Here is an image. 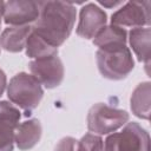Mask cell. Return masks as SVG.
I'll return each mask as SVG.
<instances>
[{
    "instance_id": "6da1fadb",
    "label": "cell",
    "mask_w": 151,
    "mask_h": 151,
    "mask_svg": "<svg viewBox=\"0 0 151 151\" xmlns=\"http://www.w3.org/2000/svg\"><path fill=\"white\" fill-rule=\"evenodd\" d=\"M40 13L32 31L54 47L70 37L77 17L73 4L64 1H39Z\"/></svg>"
},
{
    "instance_id": "7a4b0ae2",
    "label": "cell",
    "mask_w": 151,
    "mask_h": 151,
    "mask_svg": "<svg viewBox=\"0 0 151 151\" xmlns=\"http://www.w3.org/2000/svg\"><path fill=\"white\" fill-rule=\"evenodd\" d=\"M100 74L110 80L126 78L134 67L132 53L126 44H112L99 47L96 53Z\"/></svg>"
},
{
    "instance_id": "3957f363",
    "label": "cell",
    "mask_w": 151,
    "mask_h": 151,
    "mask_svg": "<svg viewBox=\"0 0 151 151\" xmlns=\"http://www.w3.org/2000/svg\"><path fill=\"white\" fill-rule=\"evenodd\" d=\"M7 97L11 103L15 104L26 112L28 116L44 97V90L41 84L26 72L15 74L7 85Z\"/></svg>"
},
{
    "instance_id": "277c9868",
    "label": "cell",
    "mask_w": 151,
    "mask_h": 151,
    "mask_svg": "<svg viewBox=\"0 0 151 151\" xmlns=\"http://www.w3.org/2000/svg\"><path fill=\"white\" fill-rule=\"evenodd\" d=\"M104 151H151L149 132L136 122L126 123L120 132L106 137Z\"/></svg>"
},
{
    "instance_id": "5b68a950",
    "label": "cell",
    "mask_w": 151,
    "mask_h": 151,
    "mask_svg": "<svg viewBox=\"0 0 151 151\" xmlns=\"http://www.w3.org/2000/svg\"><path fill=\"white\" fill-rule=\"evenodd\" d=\"M125 110L109 106L104 103L94 104L87 113V129L91 133L103 136L116 132L129 122Z\"/></svg>"
},
{
    "instance_id": "8992f818",
    "label": "cell",
    "mask_w": 151,
    "mask_h": 151,
    "mask_svg": "<svg viewBox=\"0 0 151 151\" xmlns=\"http://www.w3.org/2000/svg\"><path fill=\"white\" fill-rule=\"evenodd\" d=\"M150 22V1H129L111 15V25L122 28L149 27Z\"/></svg>"
},
{
    "instance_id": "52a82bcc",
    "label": "cell",
    "mask_w": 151,
    "mask_h": 151,
    "mask_svg": "<svg viewBox=\"0 0 151 151\" xmlns=\"http://www.w3.org/2000/svg\"><path fill=\"white\" fill-rule=\"evenodd\" d=\"M31 74L46 88L59 86L64 79V64L58 55L34 59L28 64Z\"/></svg>"
},
{
    "instance_id": "ba28073f",
    "label": "cell",
    "mask_w": 151,
    "mask_h": 151,
    "mask_svg": "<svg viewBox=\"0 0 151 151\" xmlns=\"http://www.w3.org/2000/svg\"><path fill=\"white\" fill-rule=\"evenodd\" d=\"M40 13L39 1L11 0L4 4L2 19L11 26H26L35 22Z\"/></svg>"
},
{
    "instance_id": "9c48e42d",
    "label": "cell",
    "mask_w": 151,
    "mask_h": 151,
    "mask_svg": "<svg viewBox=\"0 0 151 151\" xmlns=\"http://www.w3.org/2000/svg\"><path fill=\"white\" fill-rule=\"evenodd\" d=\"M107 15L98 5L90 2L81 7L77 26V35L84 39H93L106 26Z\"/></svg>"
},
{
    "instance_id": "30bf717a",
    "label": "cell",
    "mask_w": 151,
    "mask_h": 151,
    "mask_svg": "<svg viewBox=\"0 0 151 151\" xmlns=\"http://www.w3.org/2000/svg\"><path fill=\"white\" fill-rule=\"evenodd\" d=\"M20 111L6 100L0 101V151H13Z\"/></svg>"
},
{
    "instance_id": "8fae6325",
    "label": "cell",
    "mask_w": 151,
    "mask_h": 151,
    "mask_svg": "<svg viewBox=\"0 0 151 151\" xmlns=\"http://www.w3.org/2000/svg\"><path fill=\"white\" fill-rule=\"evenodd\" d=\"M42 134V126L38 119H28L19 124L15 131L14 143L19 150L26 151L34 147Z\"/></svg>"
},
{
    "instance_id": "7c38bea8",
    "label": "cell",
    "mask_w": 151,
    "mask_h": 151,
    "mask_svg": "<svg viewBox=\"0 0 151 151\" xmlns=\"http://www.w3.org/2000/svg\"><path fill=\"white\" fill-rule=\"evenodd\" d=\"M31 32V25L6 27L0 34V47L12 53L21 52L26 46V41Z\"/></svg>"
},
{
    "instance_id": "4fadbf2b",
    "label": "cell",
    "mask_w": 151,
    "mask_h": 151,
    "mask_svg": "<svg viewBox=\"0 0 151 151\" xmlns=\"http://www.w3.org/2000/svg\"><path fill=\"white\" fill-rule=\"evenodd\" d=\"M129 42L134 52L138 61L150 65V47H151V28L137 27L129 32Z\"/></svg>"
},
{
    "instance_id": "5bb4252c",
    "label": "cell",
    "mask_w": 151,
    "mask_h": 151,
    "mask_svg": "<svg viewBox=\"0 0 151 151\" xmlns=\"http://www.w3.org/2000/svg\"><path fill=\"white\" fill-rule=\"evenodd\" d=\"M150 97H151L150 81H143L138 84L137 87L133 90L130 98V106L132 113L136 117L145 120L150 119V113H151Z\"/></svg>"
},
{
    "instance_id": "9a60e30c",
    "label": "cell",
    "mask_w": 151,
    "mask_h": 151,
    "mask_svg": "<svg viewBox=\"0 0 151 151\" xmlns=\"http://www.w3.org/2000/svg\"><path fill=\"white\" fill-rule=\"evenodd\" d=\"M25 48H26V55L32 59H41L46 57L58 55V48L50 45L46 40L40 38L33 31L27 38Z\"/></svg>"
},
{
    "instance_id": "2e32d148",
    "label": "cell",
    "mask_w": 151,
    "mask_h": 151,
    "mask_svg": "<svg viewBox=\"0 0 151 151\" xmlns=\"http://www.w3.org/2000/svg\"><path fill=\"white\" fill-rule=\"evenodd\" d=\"M127 41V33L124 28L114 26V25H106L101 31L93 38V45L99 47L112 45V44H126Z\"/></svg>"
},
{
    "instance_id": "e0dca14e",
    "label": "cell",
    "mask_w": 151,
    "mask_h": 151,
    "mask_svg": "<svg viewBox=\"0 0 151 151\" xmlns=\"http://www.w3.org/2000/svg\"><path fill=\"white\" fill-rule=\"evenodd\" d=\"M77 151H104V142L100 136L88 132L78 140Z\"/></svg>"
},
{
    "instance_id": "ac0fdd59",
    "label": "cell",
    "mask_w": 151,
    "mask_h": 151,
    "mask_svg": "<svg viewBox=\"0 0 151 151\" xmlns=\"http://www.w3.org/2000/svg\"><path fill=\"white\" fill-rule=\"evenodd\" d=\"M77 144L78 140L76 138L64 137L57 143L54 151H77Z\"/></svg>"
},
{
    "instance_id": "d6986e66",
    "label": "cell",
    "mask_w": 151,
    "mask_h": 151,
    "mask_svg": "<svg viewBox=\"0 0 151 151\" xmlns=\"http://www.w3.org/2000/svg\"><path fill=\"white\" fill-rule=\"evenodd\" d=\"M6 86H7V77H6V73L0 68V97L2 96Z\"/></svg>"
},
{
    "instance_id": "ffe728a7",
    "label": "cell",
    "mask_w": 151,
    "mask_h": 151,
    "mask_svg": "<svg viewBox=\"0 0 151 151\" xmlns=\"http://www.w3.org/2000/svg\"><path fill=\"white\" fill-rule=\"evenodd\" d=\"M99 4H100V5H103L104 7H109V8H111V7H116V6H118V5H122L123 2H122V1H116V2H106V1H100Z\"/></svg>"
},
{
    "instance_id": "44dd1931",
    "label": "cell",
    "mask_w": 151,
    "mask_h": 151,
    "mask_svg": "<svg viewBox=\"0 0 151 151\" xmlns=\"http://www.w3.org/2000/svg\"><path fill=\"white\" fill-rule=\"evenodd\" d=\"M4 1H0V28H1V19H2V14H4Z\"/></svg>"
}]
</instances>
